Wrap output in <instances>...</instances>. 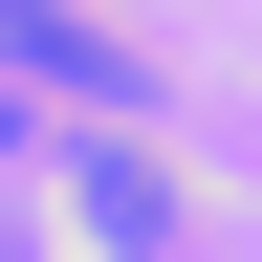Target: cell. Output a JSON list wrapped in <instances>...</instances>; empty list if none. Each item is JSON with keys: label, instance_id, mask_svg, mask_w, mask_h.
I'll return each instance as SVG.
<instances>
[{"label": "cell", "instance_id": "6da1fadb", "mask_svg": "<svg viewBox=\"0 0 262 262\" xmlns=\"http://www.w3.org/2000/svg\"><path fill=\"white\" fill-rule=\"evenodd\" d=\"M0 44H22V66H88V88H131V44H110V22H66V0H0Z\"/></svg>", "mask_w": 262, "mask_h": 262}]
</instances>
